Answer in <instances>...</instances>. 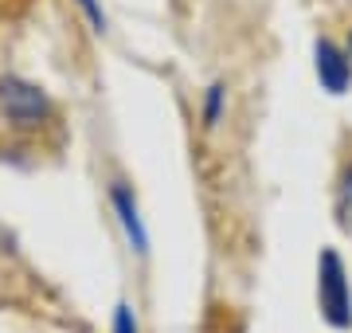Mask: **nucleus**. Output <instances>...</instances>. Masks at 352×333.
<instances>
[{
    "instance_id": "nucleus-1",
    "label": "nucleus",
    "mask_w": 352,
    "mask_h": 333,
    "mask_svg": "<svg viewBox=\"0 0 352 333\" xmlns=\"http://www.w3.org/2000/svg\"><path fill=\"white\" fill-rule=\"evenodd\" d=\"M317 298H321V314L329 325H352V294L349 279H344V263L337 251L321 255V270H317Z\"/></svg>"
},
{
    "instance_id": "nucleus-4",
    "label": "nucleus",
    "mask_w": 352,
    "mask_h": 333,
    "mask_svg": "<svg viewBox=\"0 0 352 333\" xmlns=\"http://www.w3.org/2000/svg\"><path fill=\"white\" fill-rule=\"evenodd\" d=\"M110 200H113V212H118V219H122V228H126V235H129V244H133V251L145 255V251H149V235H145V224H141V216H138V204H133L129 189L126 184H113Z\"/></svg>"
},
{
    "instance_id": "nucleus-3",
    "label": "nucleus",
    "mask_w": 352,
    "mask_h": 333,
    "mask_svg": "<svg viewBox=\"0 0 352 333\" xmlns=\"http://www.w3.org/2000/svg\"><path fill=\"white\" fill-rule=\"evenodd\" d=\"M317 78L329 94H344L352 83V67L333 39H317Z\"/></svg>"
},
{
    "instance_id": "nucleus-6",
    "label": "nucleus",
    "mask_w": 352,
    "mask_h": 333,
    "mask_svg": "<svg viewBox=\"0 0 352 333\" xmlns=\"http://www.w3.org/2000/svg\"><path fill=\"white\" fill-rule=\"evenodd\" d=\"M113 333H138V318H133V310L126 302L113 310Z\"/></svg>"
},
{
    "instance_id": "nucleus-5",
    "label": "nucleus",
    "mask_w": 352,
    "mask_h": 333,
    "mask_svg": "<svg viewBox=\"0 0 352 333\" xmlns=\"http://www.w3.org/2000/svg\"><path fill=\"white\" fill-rule=\"evenodd\" d=\"M219 106H223V83H215V87L208 90V106H204V122H208V126L219 122Z\"/></svg>"
},
{
    "instance_id": "nucleus-7",
    "label": "nucleus",
    "mask_w": 352,
    "mask_h": 333,
    "mask_svg": "<svg viewBox=\"0 0 352 333\" xmlns=\"http://www.w3.org/2000/svg\"><path fill=\"white\" fill-rule=\"evenodd\" d=\"M78 8L87 12V20L94 24V32H106V12H102L98 0H78Z\"/></svg>"
},
{
    "instance_id": "nucleus-2",
    "label": "nucleus",
    "mask_w": 352,
    "mask_h": 333,
    "mask_svg": "<svg viewBox=\"0 0 352 333\" xmlns=\"http://www.w3.org/2000/svg\"><path fill=\"white\" fill-rule=\"evenodd\" d=\"M0 110H4L8 122H16V126H39V122L47 118L51 103L39 87L8 75V78H0Z\"/></svg>"
}]
</instances>
